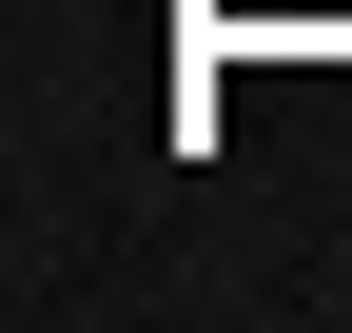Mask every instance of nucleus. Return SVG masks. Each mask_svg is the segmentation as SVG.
Wrapping results in <instances>:
<instances>
[]
</instances>
